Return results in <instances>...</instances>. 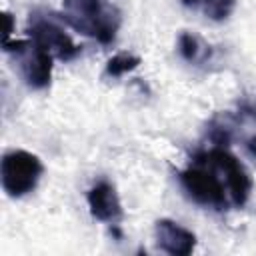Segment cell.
<instances>
[{
	"label": "cell",
	"instance_id": "obj_1",
	"mask_svg": "<svg viewBox=\"0 0 256 256\" xmlns=\"http://www.w3.org/2000/svg\"><path fill=\"white\" fill-rule=\"evenodd\" d=\"M60 18L76 32L90 36L100 44H110L120 24L118 10L100 0H62Z\"/></svg>",
	"mask_w": 256,
	"mask_h": 256
},
{
	"label": "cell",
	"instance_id": "obj_2",
	"mask_svg": "<svg viewBox=\"0 0 256 256\" xmlns=\"http://www.w3.org/2000/svg\"><path fill=\"white\" fill-rule=\"evenodd\" d=\"M6 54L12 56L24 84L32 90H42L52 80V60L54 56L30 40H8L2 42Z\"/></svg>",
	"mask_w": 256,
	"mask_h": 256
},
{
	"label": "cell",
	"instance_id": "obj_3",
	"mask_svg": "<svg viewBox=\"0 0 256 256\" xmlns=\"http://www.w3.org/2000/svg\"><path fill=\"white\" fill-rule=\"evenodd\" d=\"M44 172L40 158L26 150L6 152L0 164V180L2 188L10 198H22L30 194Z\"/></svg>",
	"mask_w": 256,
	"mask_h": 256
},
{
	"label": "cell",
	"instance_id": "obj_4",
	"mask_svg": "<svg viewBox=\"0 0 256 256\" xmlns=\"http://www.w3.org/2000/svg\"><path fill=\"white\" fill-rule=\"evenodd\" d=\"M196 160L212 166L222 176V182H224L234 206L240 208L248 202L250 192H252V178H250L248 170L244 168V164L232 152H228L224 146H214L208 152L198 154Z\"/></svg>",
	"mask_w": 256,
	"mask_h": 256
},
{
	"label": "cell",
	"instance_id": "obj_5",
	"mask_svg": "<svg viewBox=\"0 0 256 256\" xmlns=\"http://www.w3.org/2000/svg\"><path fill=\"white\" fill-rule=\"evenodd\" d=\"M180 182L196 204L214 210L228 208V198H226L228 190L212 166L196 160V166H190L180 172Z\"/></svg>",
	"mask_w": 256,
	"mask_h": 256
},
{
	"label": "cell",
	"instance_id": "obj_6",
	"mask_svg": "<svg viewBox=\"0 0 256 256\" xmlns=\"http://www.w3.org/2000/svg\"><path fill=\"white\" fill-rule=\"evenodd\" d=\"M28 34L38 46H42L46 52H50L54 58H58L62 62H68V60L76 58L78 52H80V48L74 44V40L58 24H54L46 18L34 16L30 20Z\"/></svg>",
	"mask_w": 256,
	"mask_h": 256
},
{
	"label": "cell",
	"instance_id": "obj_7",
	"mask_svg": "<svg viewBox=\"0 0 256 256\" xmlns=\"http://www.w3.org/2000/svg\"><path fill=\"white\" fill-rule=\"evenodd\" d=\"M86 200H88V208H90V214L100 220V222H106V224H116L122 220L124 216V210H122V202H120V196L116 192V188L106 182V180H100L96 182L88 194H86Z\"/></svg>",
	"mask_w": 256,
	"mask_h": 256
},
{
	"label": "cell",
	"instance_id": "obj_8",
	"mask_svg": "<svg viewBox=\"0 0 256 256\" xmlns=\"http://www.w3.org/2000/svg\"><path fill=\"white\" fill-rule=\"evenodd\" d=\"M154 236L160 250L172 256H188L196 246V236L174 220L160 218L154 224Z\"/></svg>",
	"mask_w": 256,
	"mask_h": 256
},
{
	"label": "cell",
	"instance_id": "obj_9",
	"mask_svg": "<svg viewBox=\"0 0 256 256\" xmlns=\"http://www.w3.org/2000/svg\"><path fill=\"white\" fill-rule=\"evenodd\" d=\"M178 52L190 64H204L212 54L210 46L202 38H198L196 34H190V32H182L178 36Z\"/></svg>",
	"mask_w": 256,
	"mask_h": 256
},
{
	"label": "cell",
	"instance_id": "obj_10",
	"mask_svg": "<svg viewBox=\"0 0 256 256\" xmlns=\"http://www.w3.org/2000/svg\"><path fill=\"white\" fill-rule=\"evenodd\" d=\"M184 6H200L202 12L206 14V18L214 20V22H222L226 20L236 6V0H182Z\"/></svg>",
	"mask_w": 256,
	"mask_h": 256
},
{
	"label": "cell",
	"instance_id": "obj_11",
	"mask_svg": "<svg viewBox=\"0 0 256 256\" xmlns=\"http://www.w3.org/2000/svg\"><path fill=\"white\" fill-rule=\"evenodd\" d=\"M138 64H140V58H138V56L128 54V52H120V54L112 56V58L106 62L104 74L110 76V78H118V76L130 72V70H134Z\"/></svg>",
	"mask_w": 256,
	"mask_h": 256
},
{
	"label": "cell",
	"instance_id": "obj_12",
	"mask_svg": "<svg viewBox=\"0 0 256 256\" xmlns=\"http://www.w3.org/2000/svg\"><path fill=\"white\" fill-rule=\"evenodd\" d=\"M240 114L244 116H250L256 120V96H246L242 102H240Z\"/></svg>",
	"mask_w": 256,
	"mask_h": 256
},
{
	"label": "cell",
	"instance_id": "obj_13",
	"mask_svg": "<svg viewBox=\"0 0 256 256\" xmlns=\"http://www.w3.org/2000/svg\"><path fill=\"white\" fill-rule=\"evenodd\" d=\"M10 32H12V16L4 12V42L10 40Z\"/></svg>",
	"mask_w": 256,
	"mask_h": 256
},
{
	"label": "cell",
	"instance_id": "obj_14",
	"mask_svg": "<svg viewBox=\"0 0 256 256\" xmlns=\"http://www.w3.org/2000/svg\"><path fill=\"white\" fill-rule=\"evenodd\" d=\"M246 148H248V152L256 158V136H250V138L246 140Z\"/></svg>",
	"mask_w": 256,
	"mask_h": 256
}]
</instances>
